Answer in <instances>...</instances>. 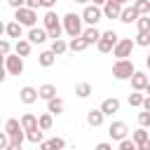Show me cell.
Returning a JSON list of instances; mask_svg holds the SVG:
<instances>
[{
  "label": "cell",
  "instance_id": "obj_1",
  "mask_svg": "<svg viewBox=\"0 0 150 150\" xmlns=\"http://www.w3.org/2000/svg\"><path fill=\"white\" fill-rule=\"evenodd\" d=\"M42 28L47 30V38H52V40L61 38L63 26H61V19L56 16L54 9H47V12H45V16H42Z\"/></svg>",
  "mask_w": 150,
  "mask_h": 150
},
{
  "label": "cell",
  "instance_id": "obj_2",
  "mask_svg": "<svg viewBox=\"0 0 150 150\" xmlns=\"http://www.w3.org/2000/svg\"><path fill=\"white\" fill-rule=\"evenodd\" d=\"M61 26H63V30H66L70 38H80V35H82V16H80V14H75V12L63 14Z\"/></svg>",
  "mask_w": 150,
  "mask_h": 150
},
{
  "label": "cell",
  "instance_id": "obj_3",
  "mask_svg": "<svg viewBox=\"0 0 150 150\" xmlns=\"http://www.w3.org/2000/svg\"><path fill=\"white\" fill-rule=\"evenodd\" d=\"M134 61L131 59H117L115 63H112V77L115 80H129L131 75H134Z\"/></svg>",
  "mask_w": 150,
  "mask_h": 150
},
{
  "label": "cell",
  "instance_id": "obj_4",
  "mask_svg": "<svg viewBox=\"0 0 150 150\" xmlns=\"http://www.w3.org/2000/svg\"><path fill=\"white\" fill-rule=\"evenodd\" d=\"M2 131L9 136V141H16V143H23V138H26V131L21 129V122H19V120H14V117H9V120L5 122Z\"/></svg>",
  "mask_w": 150,
  "mask_h": 150
},
{
  "label": "cell",
  "instance_id": "obj_5",
  "mask_svg": "<svg viewBox=\"0 0 150 150\" xmlns=\"http://www.w3.org/2000/svg\"><path fill=\"white\" fill-rule=\"evenodd\" d=\"M14 21H19L21 26H28V28H33L35 23H38V14H35V9H30V7H19V9H14Z\"/></svg>",
  "mask_w": 150,
  "mask_h": 150
},
{
  "label": "cell",
  "instance_id": "obj_6",
  "mask_svg": "<svg viewBox=\"0 0 150 150\" xmlns=\"http://www.w3.org/2000/svg\"><path fill=\"white\" fill-rule=\"evenodd\" d=\"M134 47H136V42L131 38H120L115 42V47H112V56L115 59H129L131 52H134Z\"/></svg>",
  "mask_w": 150,
  "mask_h": 150
},
{
  "label": "cell",
  "instance_id": "obj_7",
  "mask_svg": "<svg viewBox=\"0 0 150 150\" xmlns=\"http://www.w3.org/2000/svg\"><path fill=\"white\" fill-rule=\"evenodd\" d=\"M117 40H120V38H117V33H115V30H105V33H101V38H98L96 49H98L101 54H110Z\"/></svg>",
  "mask_w": 150,
  "mask_h": 150
},
{
  "label": "cell",
  "instance_id": "obj_8",
  "mask_svg": "<svg viewBox=\"0 0 150 150\" xmlns=\"http://www.w3.org/2000/svg\"><path fill=\"white\" fill-rule=\"evenodd\" d=\"M5 70H7L9 75H21V73H23V56L9 52V54L5 56Z\"/></svg>",
  "mask_w": 150,
  "mask_h": 150
},
{
  "label": "cell",
  "instance_id": "obj_9",
  "mask_svg": "<svg viewBox=\"0 0 150 150\" xmlns=\"http://www.w3.org/2000/svg\"><path fill=\"white\" fill-rule=\"evenodd\" d=\"M82 21L84 23H89V26H96L101 19H103V12H101V7H96V5H87L84 9H82Z\"/></svg>",
  "mask_w": 150,
  "mask_h": 150
},
{
  "label": "cell",
  "instance_id": "obj_10",
  "mask_svg": "<svg viewBox=\"0 0 150 150\" xmlns=\"http://www.w3.org/2000/svg\"><path fill=\"white\" fill-rule=\"evenodd\" d=\"M108 136H110L112 141H122V138H127V136H129V127H127V122H122V120L110 122V127H108Z\"/></svg>",
  "mask_w": 150,
  "mask_h": 150
},
{
  "label": "cell",
  "instance_id": "obj_11",
  "mask_svg": "<svg viewBox=\"0 0 150 150\" xmlns=\"http://www.w3.org/2000/svg\"><path fill=\"white\" fill-rule=\"evenodd\" d=\"M26 40H28L30 45H42V42L47 40V30H45V28H38V26H33V28H28V35H26Z\"/></svg>",
  "mask_w": 150,
  "mask_h": 150
},
{
  "label": "cell",
  "instance_id": "obj_12",
  "mask_svg": "<svg viewBox=\"0 0 150 150\" xmlns=\"http://www.w3.org/2000/svg\"><path fill=\"white\" fill-rule=\"evenodd\" d=\"M101 112H103L105 117H112L115 112H120V98H115V96L105 98V101L101 103Z\"/></svg>",
  "mask_w": 150,
  "mask_h": 150
},
{
  "label": "cell",
  "instance_id": "obj_13",
  "mask_svg": "<svg viewBox=\"0 0 150 150\" xmlns=\"http://www.w3.org/2000/svg\"><path fill=\"white\" fill-rule=\"evenodd\" d=\"M101 12H103V16H105V19H120L122 5H117V2H112V0H105V5L101 7Z\"/></svg>",
  "mask_w": 150,
  "mask_h": 150
},
{
  "label": "cell",
  "instance_id": "obj_14",
  "mask_svg": "<svg viewBox=\"0 0 150 150\" xmlns=\"http://www.w3.org/2000/svg\"><path fill=\"white\" fill-rule=\"evenodd\" d=\"M129 80H131V89H134V91H143V89H145V84L150 82V80H148V75H145V73H141V70H134V75H131Z\"/></svg>",
  "mask_w": 150,
  "mask_h": 150
},
{
  "label": "cell",
  "instance_id": "obj_15",
  "mask_svg": "<svg viewBox=\"0 0 150 150\" xmlns=\"http://www.w3.org/2000/svg\"><path fill=\"white\" fill-rule=\"evenodd\" d=\"M19 101L26 103V105L35 103V101H38V89H35V87H21V89H19Z\"/></svg>",
  "mask_w": 150,
  "mask_h": 150
},
{
  "label": "cell",
  "instance_id": "obj_16",
  "mask_svg": "<svg viewBox=\"0 0 150 150\" xmlns=\"http://www.w3.org/2000/svg\"><path fill=\"white\" fill-rule=\"evenodd\" d=\"M38 145H40V150H63V148H66V141H63L61 136H54V138L42 141V143H38Z\"/></svg>",
  "mask_w": 150,
  "mask_h": 150
},
{
  "label": "cell",
  "instance_id": "obj_17",
  "mask_svg": "<svg viewBox=\"0 0 150 150\" xmlns=\"http://www.w3.org/2000/svg\"><path fill=\"white\" fill-rule=\"evenodd\" d=\"M5 35H7V38H14V40H19V38L23 35V26H21L19 21H9V23H5Z\"/></svg>",
  "mask_w": 150,
  "mask_h": 150
},
{
  "label": "cell",
  "instance_id": "obj_18",
  "mask_svg": "<svg viewBox=\"0 0 150 150\" xmlns=\"http://www.w3.org/2000/svg\"><path fill=\"white\" fill-rule=\"evenodd\" d=\"M103 120H105V115L101 112V108H91V110L87 112V124H89V127H101Z\"/></svg>",
  "mask_w": 150,
  "mask_h": 150
},
{
  "label": "cell",
  "instance_id": "obj_19",
  "mask_svg": "<svg viewBox=\"0 0 150 150\" xmlns=\"http://www.w3.org/2000/svg\"><path fill=\"white\" fill-rule=\"evenodd\" d=\"M82 38L87 40V45H96L101 38V30L96 26H87V28H82Z\"/></svg>",
  "mask_w": 150,
  "mask_h": 150
},
{
  "label": "cell",
  "instance_id": "obj_20",
  "mask_svg": "<svg viewBox=\"0 0 150 150\" xmlns=\"http://www.w3.org/2000/svg\"><path fill=\"white\" fill-rule=\"evenodd\" d=\"M54 61H56V54H54L52 49H45V52H40V54H38V63H40L42 68H52V66H54Z\"/></svg>",
  "mask_w": 150,
  "mask_h": 150
},
{
  "label": "cell",
  "instance_id": "obj_21",
  "mask_svg": "<svg viewBox=\"0 0 150 150\" xmlns=\"http://www.w3.org/2000/svg\"><path fill=\"white\" fill-rule=\"evenodd\" d=\"M63 108H66V103H63V98H59V96H54V98L47 101V112H52V115H61Z\"/></svg>",
  "mask_w": 150,
  "mask_h": 150
},
{
  "label": "cell",
  "instance_id": "obj_22",
  "mask_svg": "<svg viewBox=\"0 0 150 150\" xmlns=\"http://www.w3.org/2000/svg\"><path fill=\"white\" fill-rule=\"evenodd\" d=\"M136 19H138V12L134 7H122V12H120V21L122 23H136Z\"/></svg>",
  "mask_w": 150,
  "mask_h": 150
},
{
  "label": "cell",
  "instance_id": "obj_23",
  "mask_svg": "<svg viewBox=\"0 0 150 150\" xmlns=\"http://www.w3.org/2000/svg\"><path fill=\"white\" fill-rule=\"evenodd\" d=\"M56 96V87L54 84H42V87H38V98H42V101H49V98H54Z\"/></svg>",
  "mask_w": 150,
  "mask_h": 150
},
{
  "label": "cell",
  "instance_id": "obj_24",
  "mask_svg": "<svg viewBox=\"0 0 150 150\" xmlns=\"http://www.w3.org/2000/svg\"><path fill=\"white\" fill-rule=\"evenodd\" d=\"M19 122H21V129H23V131H30V129L38 127V117H35L33 112H23Z\"/></svg>",
  "mask_w": 150,
  "mask_h": 150
},
{
  "label": "cell",
  "instance_id": "obj_25",
  "mask_svg": "<svg viewBox=\"0 0 150 150\" xmlns=\"http://www.w3.org/2000/svg\"><path fill=\"white\" fill-rule=\"evenodd\" d=\"M30 49H33V45H30L28 40H23V38H19L16 45H14V54H19V56H28Z\"/></svg>",
  "mask_w": 150,
  "mask_h": 150
},
{
  "label": "cell",
  "instance_id": "obj_26",
  "mask_svg": "<svg viewBox=\"0 0 150 150\" xmlns=\"http://www.w3.org/2000/svg\"><path fill=\"white\" fill-rule=\"evenodd\" d=\"M56 56H61V54H66L68 52V42L63 40V38H56V40H52V47H49Z\"/></svg>",
  "mask_w": 150,
  "mask_h": 150
},
{
  "label": "cell",
  "instance_id": "obj_27",
  "mask_svg": "<svg viewBox=\"0 0 150 150\" xmlns=\"http://www.w3.org/2000/svg\"><path fill=\"white\" fill-rule=\"evenodd\" d=\"M87 47H89V45H87V40H84L82 35H80V38H73V40L68 42V49H70V52H84Z\"/></svg>",
  "mask_w": 150,
  "mask_h": 150
},
{
  "label": "cell",
  "instance_id": "obj_28",
  "mask_svg": "<svg viewBox=\"0 0 150 150\" xmlns=\"http://www.w3.org/2000/svg\"><path fill=\"white\" fill-rule=\"evenodd\" d=\"M52 124H54V115H52V112H45V115L38 117V127H40L42 131H49Z\"/></svg>",
  "mask_w": 150,
  "mask_h": 150
},
{
  "label": "cell",
  "instance_id": "obj_29",
  "mask_svg": "<svg viewBox=\"0 0 150 150\" xmlns=\"http://www.w3.org/2000/svg\"><path fill=\"white\" fill-rule=\"evenodd\" d=\"M26 138H28L30 143H42V141H45V131H42L40 127H35V129L26 131Z\"/></svg>",
  "mask_w": 150,
  "mask_h": 150
},
{
  "label": "cell",
  "instance_id": "obj_30",
  "mask_svg": "<svg viewBox=\"0 0 150 150\" xmlns=\"http://www.w3.org/2000/svg\"><path fill=\"white\" fill-rule=\"evenodd\" d=\"M91 84L89 82H80L77 87H75V96H80V98H87V96H91Z\"/></svg>",
  "mask_w": 150,
  "mask_h": 150
},
{
  "label": "cell",
  "instance_id": "obj_31",
  "mask_svg": "<svg viewBox=\"0 0 150 150\" xmlns=\"http://www.w3.org/2000/svg\"><path fill=\"white\" fill-rule=\"evenodd\" d=\"M131 7L138 12V16L150 14V0H134V5H131Z\"/></svg>",
  "mask_w": 150,
  "mask_h": 150
},
{
  "label": "cell",
  "instance_id": "obj_32",
  "mask_svg": "<svg viewBox=\"0 0 150 150\" xmlns=\"http://www.w3.org/2000/svg\"><path fill=\"white\" fill-rule=\"evenodd\" d=\"M136 28L138 33H150V14H143L136 19Z\"/></svg>",
  "mask_w": 150,
  "mask_h": 150
},
{
  "label": "cell",
  "instance_id": "obj_33",
  "mask_svg": "<svg viewBox=\"0 0 150 150\" xmlns=\"http://www.w3.org/2000/svg\"><path fill=\"white\" fill-rule=\"evenodd\" d=\"M148 138H150V136H148V129H145V127H138V129L131 134V141H134L136 145H138V143H143V141H148Z\"/></svg>",
  "mask_w": 150,
  "mask_h": 150
},
{
  "label": "cell",
  "instance_id": "obj_34",
  "mask_svg": "<svg viewBox=\"0 0 150 150\" xmlns=\"http://www.w3.org/2000/svg\"><path fill=\"white\" fill-rule=\"evenodd\" d=\"M141 103H143V94H141V91L129 94V105H131V108H141Z\"/></svg>",
  "mask_w": 150,
  "mask_h": 150
},
{
  "label": "cell",
  "instance_id": "obj_35",
  "mask_svg": "<svg viewBox=\"0 0 150 150\" xmlns=\"http://www.w3.org/2000/svg\"><path fill=\"white\" fill-rule=\"evenodd\" d=\"M134 42H136L138 47H148V45H150V33H138Z\"/></svg>",
  "mask_w": 150,
  "mask_h": 150
},
{
  "label": "cell",
  "instance_id": "obj_36",
  "mask_svg": "<svg viewBox=\"0 0 150 150\" xmlns=\"http://www.w3.org/2000/svg\"><path fill=\"white\" fill-rule=\"evenodd\" d=\"M138 124L145 127V129L150 127V112H148V110H141V112H138Z\"/></svg>",
  "mask_w": 150,
  "mask_h": 150
},
{
  "label": "cell",
  "instance_id": "obj_37",
  "mask_svg": "<svg viewBox=\"0 0 150 150\" xmlns=\"http://www.w3.org/2000/svg\"><path fill=\"white\" fill-rule=\"evenodd\" d=\"M9 52H12V45H9V40L0 38V56H7Z\"/></svg>",
  "mask_w": 150,
  "mask_h": 150
},
{
  "label": "cell",
  "instance_id": "obj_38",
  "mask_svg": "<svg viewBox=\"0 0 150 150\" xmlns=\"http://www.w3.org/2000/svg\"><path fill=\"white\" fill-rule=\"evenodd\" d=\"M120 150H138V148H136V143L131 138H122L120 141Z\"/></svg>",
  "mask_w": 150,
  "mask_h": 150
},
{
  "label": "cell",
  "instance_id": "obj_39",
  "mask_svg": "<svg viewBox=\"0 0 150 150\" xmlns=\"http://www.w3.org/2000/svg\"><path fill=\"white\" fill-rule=\"evenodd\" d=\"M7 5H9L12 9H19V7H23V5H26V0H7Z\"/></svg>",
  "mask_w": 150,
  "mask_h": 150
},
{
  "label": "cell",
  "instance_id": "obj_40",
  "mask_svg": "<svg viewBox=\"0 0 150 150\" xmlns=\"http://www.w3.org/2000/svg\"><path fill=\"white\" fill-rule=\"evenodd\" d=\"M7 143H9V136H7L5 131H0V150H5V148H7Z\"/></svg>",
  "mask_w": 150,
  "mask_h": 150
},
{
  "label": "cell",
  "instance_id": "obj_41",
  "mask_svg": "<svg viewBox=\"0 0 150 150\" xmlns=\"http://www.w3.org/2000/svg\"><path fill=\"white\" fill-rule=\"evenodd\" d=\"M54 5H56V0H40V7H45V9H54Z\"/></svg>",
  "mask_w": 150,
  "mask_h": 150
},
{
  "label": "cell",
  "instance_id": "obj_42",
  "mask_svg": "<svg viewBox=\"0 0 150 150\" xmlns=\"http://www.w3.org/2000/svg\"><path fill=\"white\" fill-rule=\"evenodd\" d=\"M5 150H21V143H16V141H9Z\"/></svg>",
  "mask_w": 150,
  "mask_h": 150
},
{
  "label": "cell",
  "instance_id": "obj_43",
  "mask_svg": "<svg viewBox=\"0 0 150 150\" xmlns=\"http://www.w3.org/2000/svg\"><path fill=\"white\" fill-rule=\"evenodd\" d=\"M94 150H112V145L103 141V143H96V148H94Z\"/></svg>",
  "mask_w": 150,
  "mask_h": 150
},
{
  "label": "cell",
  "instance_id": "obj_44",
  "mask_svg": "<svg viewBox=\"0 0 150 150\" xmlns=\"http://www.w3.org/2000/svg\"><path fill=\"white\" fill-rule=\"evenodd\" d=\"M26 7H30V9H38V7H40V0H26Z\"/></svg>",
  "mask_w": 150,
  "mask_h": 150
},
{
  "label": "cell",
  "instance_id": "obj_45",
  "mask_svg": "<svg viewBox=\"0 0 150 150\" xmlns=\"http://www.w3.org/2000/svg\"><path fill=\"white\" fill-rule=\"evenodd\" d=\"M141 108L150 112V96H143V103H141Z\"/></svg>",
  "mask_w": 150,
  "mask_h": 150
},
{
  "label": "cell",
  "instance_id": "obj_46",
  "mask_svg": "<svg viewBox=\"0 0 150 150\" xmlns=\"http://www.w3.org/2000/svg\"><path fill=\"white\" fill-rule=\"evenodd\" d=\"M136 148H138V150H150V138H148V141H143V143H138Z\"/></svg>",
  "mask_w": 150,
  "mask_h": 150
},
{
  "label": "cell",
  "instance_id": "obj_47",
  "mask_svg": "<svg viewBox=\"0 0 150 150\" xmlns=\"http://www.w3.org/2000/svg\"><path fill=\"white\" fill-rule=\"evenodd\" d=\"M7 77V70H5V66H0V82Z\"/></svg>",
  "mask_w": 150,
  "mask_h": 150
},
{
  "label": "cell",
  "instance_id": "obj_48",
  "mask_svg": "<svg viewBox=\"0 0 150 150\" xmlns=\"http://www.w3.org/2000/svg\"><path fill=\"white\" fill-rule=\"evenodd\" d=\"M91 2H94L96 7H103V5H105V0H91Z\"/></svg>",
  "mask_w": 150,
  "mask_h": 150
},
{
  "label": "cell",
  "instance_id": "obj_49",
  "mask_svg": "<svg viewBox=\"0 0 150 150\" xmlns=\"http://www.w3.org/2000/svg\"><path fill=\"white\" fill-rule=\"evenodd\" d=\"M143 91H145V96H150V82L145 84V89H143Z\"/></svg>",
  "mask_w": 150,
  "mask_h": 150
},
{
  "label": "cell",
  "instance_id": "obj_50",
  "mask_svg": "<svg viewBox=\"0 0 150 150\" xmlns=\"http://www.w3.org/2000/svg\"><path fill=\"white\" fill-rule=\"evenodd\" d=\"M2 35H5V23L0 21V38H2Z\"/></svg>",
  "mask_w": 150,
  "mask_h": 150
},
{
  "label": "cell",
  "instance_id": "obj_51",
  "mask_svg": "<svg viewBox=\"0 0 150 150\" xmlns=\"http://www.w3.org/2000/svg\"><path fill=\"white\" fill-rule=\"evenodd\" d=\"M112 2H117V5H122V7H124V5L129 2V0H112Z\"/></svg>",
  "mask_w": 150,
  "mask_h": 150
},
{
  "label": "cell",
  "instance_id": "obj_52",
  "mask_svg": "<svg viewBox=\"0 0 150 150\" xmlns=\"http://www.w3.org/2000/svg\"><path fill=\"white\" fill-rule=\"evenodd\" d=\"M145 66H148V68H150V54H148V56H145Z\"/></svg>",
  "mask_w": 150,
  "mask_h": 150
},
{
  "label": "cell",
  "instance_id": "obj_53",
  "mask_svg": "<svg viewBox=\"0 0 150 150\" xmlns=\"http://www.w3.org/2000/svg\"><path fill=\"white\" fill-rule=\"evenodd\" d=\"M73 2H82V5H84V2H89V0H73Z\"/></svg>",
  "mask_w": 150,
  "mask_h": 150
},
{
  "label": "cell",
  "instance_id": "obj_54",
  "mask_svg": "<svg viewBox=\"0 0 150 150\" xmlns=\"http://www.w3.org/2000/svg\"><path fill=\"white\" fill-rule=\"evenodd\" d=\"M63 150H66V148H63Z\"/></svg>",
  "mask_w": 150,
  "mask_h": 150
}]
</instances>
